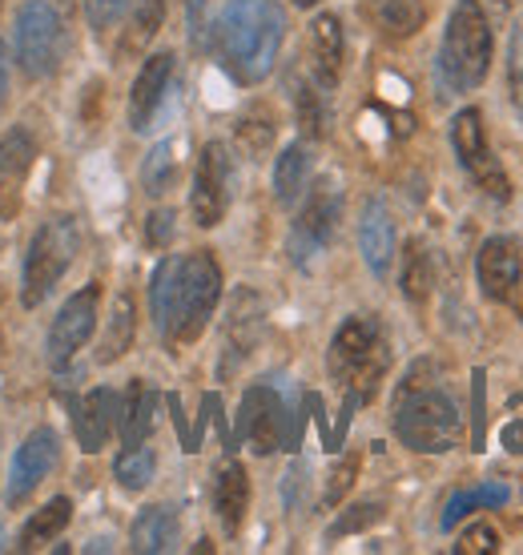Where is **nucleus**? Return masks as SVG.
<instances>
[{"label":"nucleus","mask_w":523,"mask_h":555,"mask_svg":"<svg viewBox=\"0 0 523 555\" xmlns=\"http://www.w3.org/2000/svg\"><path fill=\"white\" fill-rule=\"evenodd\" d=\"M221 298V266L209 250H190L157 266L150 286L153 322L166 347H190L202 338Z\"/></svg>","instance_id":"f257e3e1"},{"label":"nucleus","mask_w":523,"mask_h":555,"mask_svg":"<svg viewBox=\"0 0 523 555\" xmlns=\"http://www.w3.org/2000/svg\"><path fill=\"white\" fill-rule=\"evenodd\" d=\"M286 41V13L278 0H230L214 25V44L226 73L238 85H258L270 77Z\"/></svg>","instance_id":"f03ea898"},{"label":"nucleus","mask_w":523,"mask_h":555,"mask_svg":"<svg viewBox=\"0 0 523 555\" xmlns=\"http://www.w3.org/2000/svg\"><path fill=\"white\" fill-rule=\"evenodd\" d=\"M395 435L419 455H443L463 443V415L447 390L419 383V371H411L395 399Z\"/></svg>","instance_id":"7ed1b4c3"},{"label":"nucleus","mask_w":523,"mask_h":555,"mask_svg":"<svg viewBox=\"0 0 523 555\" xmlns=\"http://www.w3.org/2000/svg\"><path fill=\"white\" fill-rule=\"evenodd\" d=\"M492 56H496V37H492L483 4L480 0H459L447 16V28H443L439 65H435L439 85L455 98L480 89L492 73Z\"/></svg>","instance_id":"20e7f679"},{"label":"nucleus","mask_w":523,"mask_h":555,"mask_svg":"<svg viewBox=\"0 0 523 555\" xmlns=\"http://www.w3.org/2000/svg\"><path fill=\"white\" fill-rule=\"evenodd\" d=\"M327 366H331L334 383L346 395H355L358 403L374 399V390H379V383L386 378V366H391V347H386L383 326L367 314H350L334 331Z\"/></svg>","instance_id":"39448f33"},{"label":"nucleus","mask_w":523,"mask_h":555,"mask_svg":"<svg viewBox=\"0 0 523 555\" xmlns=\"http://www.w3.org/2000/svg\"><path fill=\"white\" fill-rule=\"evenodd\" d=\"M77 246H81V234H77V222L73 218H49V222L33 234V246L25 254V278H21V298L25 306H41L53 286L65 278V270L77 258Z\"/></svg>","instance_id":"423d86ee"},{"label":"nucleus","mask_w":523,"mask_h":555,"mask_svg":"<svg viewBox=\"0 0 523 555\" xmlns=\"http://www.w3.org/2000/svg\"><path fill=\"white\" fill-rule=\"evenodd\" d=\"M13 53H16V65L28 77H49V73H56L61 56H65V25H61L53 4H44V0L21 4L13 28Z\"/></svg>","instance_id":"0eeeda50"},{"label":"nucleus","mask_w":523,"mask_h":555,"mask_svg":"<svg viewBox=\"0 0 523 555\" xmlns=\"http://www.w3.org/2000/svg\"><path fill=\"white\" fill-rule=\"evenodd\" d=\"M451 150L459 157V166L468 173L480 190L496 197V202H508L511 197V181L499 166L496 150H492V141H487V129H483V113L480 109H463L455 113L451 121Z\"/></svg>","instance_id":"6e6552de"},{"label":"nucleus","mask_w":523,"mask_h":555,"mask_svg":"<svg viewBox=\"0 0 523 555\" xmlns=\"http://www.w3.org/2000/svg\"><path fill=\"white\" fill-rule=\"evenodd\" d=\"M339 218H343V194H339V185L331 178H322L310 190L306 197V206L298 209V218H294V230H290V258L298 266H306L310 258L331 246L334 230H339Z\"/></svg>","instance_id":"1a4fd4ad"},{"label":"nucleus","mask_w":523,"mask_h":555,"mask_svg":"<svg viewBox=\"0 0 523 555\" xmlns=\"http://www.w3.org/2000/svg\"><path fill=\"white\" fill-rule=\"evenodd\" d=\"M230 197H234V157L221 141H209L202 157H197V169H193V190H190V209L193 222L209 230L226 218L230 209Z\"/></svg>","instance_id":"9d476101"},{"label":"nucleus","mask_w":523,"mask_h":555,"mask_svg":"<svg viewBox=\"0 0 523 555\" xmlns=\"http://www.w3.org/2000/svg\"><path fill=\"white\" fill-rule=\"evenodd\" d=\"M97 306H101V291L97 286H85V291H77L69 302L61 306V314L49 326V347H44L53 366H65L89 343V334L97 326Z\"/></svg>","instance_id":"9b49d317"},{"label":"nucleus","mask_w":523,"mask_h":555,"mask_svg":"<svg viewBox=\"0 0 523 555\" xmlns=\"http://www.w3.org/2000/svg\"><path fill=\"white\" fill-rule=\"evenodd\" d=\"M56 455H61V447H56V435L49 427L33 430L25 443L16 447L13 455V467H9V487H4V503L16 507V503H25L37 483H41L44 475L56 467Z\"/></svg>","instance_id":"f8f14e48"},{"label":"nucleus","mask_w":523,"mask_h":555,"mask_svg":"<svg viewBox=\"0 0 523 555\" xmlns=\"http://www.w3.org/2000/svg\"><path fill=\"white\" fill-rule=\"evenodd\" d=\"M475 274H480V286L492 302H511V294L520 286L523 274V254L515 237H487L480 246V258H475Z\"/></svg>","instance_id":"ddd939ff"},{"label":"nucleus","mask_w":523,"mask_h":555,"mask_svg":"<svg viewBox=\"0 0 523 555\" xmlns=\"http://www.w3.org/2000/svg\"><path fill=\"white\" fill-rule=\"evenodd\" d=\"M242 439L254 447V455H270L282 447V403L270 387H254L242 399V415H238Z\"/></svg>","instance_id":"4468645a"},{"label":"nucleus","mask_w":523,"mask_h":555,"mask_svg":"<svg viewBox=\"0 0 523 555\" xmlns=\"http://www.w3.org/2000/svg\"><path fill=\"white\" fill-rule=\"evenodd\" d=\"M169 77H174V53H153L141 65L133 93H129V126L138 129V133H145L153 126V117H157L162 101H166Z\"/></svg>","instance_id":"2eb2a0df"},{"label":"nucleus","mask_w":523,"mask_h":555,"mask_svg":"<svg viewBox=\"0 0 523 555\" xmlns=\"http://www.w3.org/2000/svg\"><path fill=\"white\" fill-rule=\"evenodd\" d=\"M117 415H122V399L105 387L89 390L81 403H77V411H73V430H77V443H81L85 455H97L101 447L110 443L113 427H117Z\"/></svg>","instance_id":"dca6fc26"},{"label":"nucleus","mask_w":523,"mask_h":555,"mask_svg":"<svg viewBox=\"0 0 523 555\" xmlns=\"http://www.w3.org/2000/svg\"><path fill=\"white\" fill-rule=\"evenodd\" d=\"M358 250H362V262L371 266V274L386 278L391 274V262H395V222L379 197H371L362 206V222H358Z\"/></svg>","instance_id":"f3484780"},{"label":"nucleus","mask_w":523,"mask_h":555,"mask_svg":"<svg viewBox=\"0 0 523 555\" xmlns=\"http://www.w3.org/2000/svg\"><path fill=\"white\" fill-rule=\"evenodd\" d=\"M33 157H37V141L28 129L16 126L0 138V209L4 214L16 206V194H21L28 169H33Z\"/></svg>","instance_id":"a211bd4d"},{"label":"nucleus","mask_w":523,"mask_h":555,"mask_svg":"<svg viewBox=\"0 0 523 555\" xmlns=\"http://www.w3.org/2000/svg\"><path fill=\"white\" fill-rule=\"evenodd\" d=\"M343 53H346V41L339 16L331 13L315 16L310 21V69H315V81L322 89L339 85V77H343Z\"/></svg>","instance_id":"6ab92c4d"},{"label":"nucleus","mask_w":523,"mask_h":555,"mask_svg":"<svg viewBox=\"0 0 523 555\" xmlns=\"http://www.w3.org/2000/svg\"><path fill=\"white\" fill-rule=\"evenodd\" d=\"M214 512H218L221 528L234 535L238 528H242V519H246L250 512V479H246V467L242 463H226V467H218V475H214Z\"/></svg>","instance_id":"aec40b11"},{"label":"nucleus","mask_w":523,"mask_h":555,"mask_svg":"<svg viewBox=\"0 0 523 555\" xmlns=\"http://www.w3.org/2000/svg\"><path fill=\"white\" fill-rule=\"evenodd\" d=\"M129 543H133V552H141V555L174 552V547H178V512L166 507V503L145 507V512L133 519Z\"/></svg>","instance_id":"412c9836"},{"label":"nucleus","mask_w":523,"mask_h":555,"mask_svg":"<svg viewBox=\"0 0 523 555\" xmlns=\"http://www.w3.org/2000/svg\"><path fill=\"white\" fill-rule=\"evenodd\" d=\"M362 16L383 37H414L428 21L419 0H362Z\"/></svg>","instance_id":"4be33fe9"},{"label":"nucleus","mask_w":523,"mask_h":555,"mask_svg":"<svg viewBox=\"0 0 523 555\" xmlns=\"http://www.w3.org/2000/svg\"><path fill=\"white\" fill-rule=\"evenodd\" d=\"M310 169H315V157L306 150L303 141H294L286 150L278 153L275 162V197L282 206H294L298 197H303L306 181H310Z\"/></svg>","instance_id":"5701e85b"},{"label":"nucleus","mask_w":523,"mask_h":555,"mask_svg":"<svg viewBox=\"0 0 523 555\" xmlns=\"http://www.w3.org/2000/svg\"><path fill=\"white\" fill-rule=\"evenodd\" d=\"M153 415H157V395L145 383H133L122 399V439L129 443H145L153 430Z\"/></svg>","instance_id":"b1692460"},{"label":"nucleus","mask_w":523,"mask_h":555,"mask_svg":"<svg viewBox=\"0 0 523 555\" xmlns=\"http://www.w3.org/2000/svg\"><path fill=\"white\" fill-rule=\"evenodd\" d=\"M69 515H73V507L65 495H56V500L44 503L41 512L21 528V552H37V547H44L49 540H56L61 531L69 528Z\"/></svg>","instance_id":"393cba45"},{"label":"nucleus","mask_w":523,"mask_h":555,"mask_svg":"<svg viewBox=\"0 0 523 555\" xmlns=\"http://www.w3.org/2000/svg\"><path fill=\"white\" fill-rule=\"evenodd\" d=\"M133 331H138V310H133V298H129V294H122V298L113 302L110 326H105V338H101L97 359H101V362L122 359L125 350L133 347Z\"/></svg>","instance_id":"a878e982"},{"label":"nucleus","mask_w":523,"mask_h":555,"mask_svg":"<svg viewBox=\"0 0 523 555\" xmlns=\"http://www.w3.org/2000/svg\"><path fill=\"white\" fill-rule=\"evenodd\" d=\"M508 500H511L508 483H483V487H471V491H459V495H451L447 507H443V531H451L463 515L480 512V507H499V503H508Z\"/></svg>","instance_id":"bb28decb"},{"label":"nucleus","mask_w":523,"mask_h":555,"mask_svg":"<svg viewBox=\"0 0 523 555\" xmlns=\"http://www.w3.org/2000/svg\"><path fill=\"white\" fill-rule=\"evenodd\" d=\"M153 472H157V455L145 443H129L113 463V475H117V483L125 491H145L153 483Z\"/></svg>","instance_id":"cd10ccee"},{"label":"nucleus","mask_w":523,"mask_h":555,"mask_svg":"<svg viewBox=\"0 0 523 555\" xmlns=\"http://www.w3.org/2000/svg\"><path fill=\"white\" fill-rule=\"evenodd\" d=\"M431 286H435V266H431L428 246L411 242L403 254V294H407V302H428Z\"/></svg>","instance_id":"c85d7f7f"},{"label":"nucleus","mask_w":523,"mask_h":555,"mask_svg":"<svg viewBox=\"0 0 523 555\" xmlns=\"http://www.w3.org/2000/svg\"><path fill=\"white\" fill-rule=\"evenodd\" d=\"M162 25H166V0H138L129 28H125V53H141Z\"/></svg>","instance_id":"c756f323"},{"label":"nucleus","mask_w":523,"mask_h":555,"mask_svg":"<svg viewBox=\"0 0 523 555\" xmlns=\"http://www.w3.org/2000/svg\"><path fill=\"white\" fill-rule=\"evenodd\" d=\"M174 181H178V145H174V141H162V145L145 157V166H141V185H145L153 197H162L166 190H174Z\"/></svg>","instance_id":"7c9ffc66"},{"label":"nucleus","mask_w":523,"mask_h":555,"mask_svg":"<svg viewBox=\"0 0 523 555\" xmlns=\"http://www.w3.org/2000/svg\"><path fill=\"white\" fill-rule=\"evenodd\" d=\"M294 105H298V126L306 138H322L327 133V101H322V85H298L294 89Z\"/></svg>","instance_id":"2f4dec72"},{"label":"nucleus","mask_w":523,"mask_h":555,"mask_svg":"<svg viewBox=\"0 0 523 555\" xmlns=\"http://www.w3.org/2000/svg\"><path fill=\"white\" fill-rule=\"evenodd\" d=\"M492 552H499V531L492 524H475V528H468L459 535V543H455V555H492Z\"/></svg>","instance_id":"473e14b6"},{"label":"nucleus","mask_w":523,"mask_h":555,"mask_svg":"<svg viewBox=\"0 0 523 555\" xmlns=\"http://www.w3.org/2000/svg\"><path fill=\"white\" fill-rule=\"evenodd\" d=\"M383 519V503H358V507H350V512L334 524L327 535L331 540H339V535H350V531H362V528H371V524H379Z\"/></svg>","instance_id":"72a5a7b5"},{"label":"nucleus","mask_w":523,"mask_h":555,"mask_svg":"<svg viewBox=\"0 0 523 555\" xmlns=\"http://www.w3.org/2000/svg\"><path fill=\"white\" fill-rule=\"evenodd\" d=\"M355 475H358V455H346L343 463H339V467L331 472V483H327V507H334V503H339L346 491H350Z\"/></svg>","instance_id":"f704fd0d"},{"label":"nucleus","mask_w":523,"mask_h":555,"mask_svg":"<svg viewBox=\"0 0 523 555\" xmlns=\"http://www.w3.org/2000/svg\"><path fill=\"white\" fill-rule=\"evenodd\" d=\"M508 85H511V101H515V105L523 109V28H515V37H511Z\"/></svg>","instance_id":"c9c22d12"},{"label":"nucleus","mask_w":523,"mask_h":555,"mask_svg":"<svg viewBox=\"0 0 523 555\" xmlns=\"http://www.w3.org/2000/svg\"><path fill=\"white\" fill-rule=\"evenodd\" d=\"M125 9V0H89V16H93V25L97 28H105L113 25V16Z\"/></svg>","instance_id":"e433bc0d"},{"label":"nucleus","mask_w":523,"mask_h":555,"mask_svg":"<svg viewBox=\"0 0 523 555\" xmlns=\"http://www.w3.org/2000/svg\"><path fill=\"white\" fill-rule=\"evenodd\" d=\"M169 230H174V214H153L150 218V242L153 246H166Z\"/></svg>","instance_id":"4c0bfd02"},{"label":"nucleus","mask_w":523,"mask_h":555,"mask_svg":"<svg viewBox=\"0 0 523 555\" xmlns=\"http://www.w3.org/2000/svg\"><path fill=\"white\" fill-rule=\"evenodd\" d=\"M4 93H9V61H4V49H0V105H4Z\"/></svg>","instance_id":"58836bf2"},{"label":"nucleus","mask_w":523,"mask_h":555,"mask_svg":"<svg viewBox=\"0 0 523 555\" xmlns=\"http://www.w3.org/2000/svg\"><path fill=\"white\" fill-rule=\"evenodd\" d=\"M294 4H298V9H315L318 0H294Z\"/></svg>","instance_id":"ea45409f"},{"label":"nucleus","mask_w":523,"mask_h":555,"mask_svg":"<svg viewBox=\"0 0 523 555\" xmlns=\"http://www.w3.org/2000/svg\"><path fill=\"white\" fill-rule=\"evenodd\" d=\"M0 552H4V531H0Z\"/></svg>","instance_id":"a19ab883"}]
</instances>
